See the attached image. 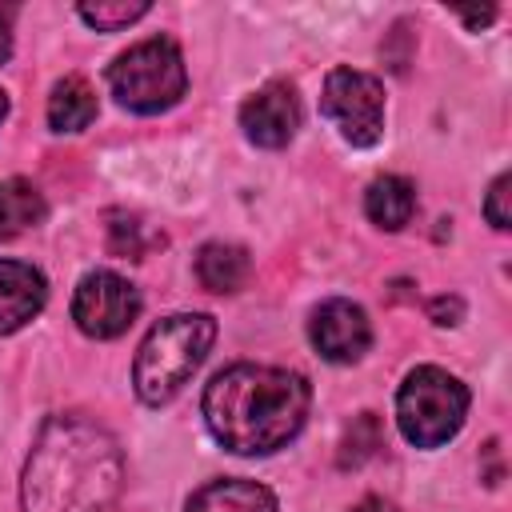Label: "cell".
Here are the masks:
<instances>
[{"label": "cell", "mask_w": 512, "mask_h": 512, "mask_svg": "<svg viewBox=\"0 0 512 512\" xmlns=\"http://www.w3.org/2000/svg\"><path fill=\"white\" fill-rule=\"evenodd\" d=\"M44 300H48V284L40 268L24 260H0V336L20 332L28 320H36Z\"/></svg>", "instance_id": "cell-10"}, {"label": "cell", "mask_w": 512, "mask_h": 512, "mask_svg": "<svg viewBox=\"0 0 512 512\" xmlns=\"http://www.w3.org/2000/svg\"><path fill=\"white\" fill-rule=\"evenodd\" d=\"M108 88H112L120 108L140 112V116H156L184 96L188 68H184V56L172 40L152 36V40H140L112 60Z\"/></svg>", "instance_id": "cell-4"}, {"label": "cell", "mask_w": 512, "mask_h": 512, "mask_svg": "<svg viewBox=\"0 0 512 512\" xmlns=\"http://www.w3.org/2000/svg\"><path fill=\"white\" fill-rule=\"evenodd\" d=\"M140 316V292L136 284H128L124 276L100 268V272H88L80 284H76V296H72V320L84 336L92 340H112L120 332L132 328V320Z\"/></svg>", "instance_id": "cell-7"}, {"label": "cell", "mask_w": 512, "mask_h": 512, "mask_svg": "<svg viewBox=\"0 0 512 512\" xmlns=\"http://www.w3.org/2000/svg\"><path fill=\"white\" fill-rule=\"evenodd\" d=\"M248 272H252V256H248L240 244L212 240V244H204L200 256H196V276H200V284H204L208 292H220V296L244 288Z\"/></svg>", "instance_id": "cell-12"}, {"label": "cell", "mask_w": 512, "mask_h": 512, "mask_svg": "<svg viewBox=\"0 0 512 512\" xmlns=\"http://www.w3.org/2000/svg\"><path fill=\"white\" fill-rule=\"evenodd\" d=\"M12 20H16V8L0 4V60L12 56Z\"/></svg>", "instance_id": "cell-18"}, {"label": "cell", "mask_w": 512, "mask_h": 512, "mask_svg": "<svg viewBox=\"0 0 512 512\" xmlns=\"http://www.w3.org/2000/svg\"><path fill=\"white\" fill-rule=\"evenodd\" d=\"M432 316H436V324H448V316H460V300H436Z\"/></svg>", "instance_id": "cell-19"}, {"label": "cell", "mask_w": 512, "mask_h": 512, "mask_svg": "<svg viewBox=\"0 0 512 512\" xmlns=\"http://www.w3.org/2000/svg\"><path fill=\"white\" fill-rule=\"evenodd\" d=\"M124 488L116 436L88 416H48L32 440L20 504L24 512H112Z\"/></svg>", "instance_id": "cell-1"}, {"label": "cell", "mask_w": 512, "mask_h": 512, "mask_svg": "<svg viewBox=\"0 0 512 512\" xmlns=\"http://www.w3.org/2000/svg\"><path fill=\"white\" fill-rule=\"evenodd\" d=\"M320 112L352 148H372L384 136V84L356 68H332L324 80Z\"/></svg>", "instance_id": "cell-6"}, {"label": "cell", "mask_w": 512, "mask_h": 512, "mask_svg": "<svg viewBox=\"0 0 512 512\" xmlns=\"http://www.w3.org/2000/svg\"><path fill=\"white\" fill-rule=\"evenodd\" d=\"M4 116H8V96H4V88H0V124H4Z\"/></svg>", "instance_id": "cell-22"}, {"label": "cell", "mask_w": 512, "mask_h": 512, "mask_svg": "<svg viewBox=\"0 0 512 512\" xmlns=\"http://www.w3.org/2000/svg\"><path fill=\"white\" fill-rule=\"evenodd\" d=\"M308 336L316 344V352L332 364H356L368 344H372V324L364 316L360 304L352 300H324L312 320H308Z\"/></svg>", "instance_id": "cell-8"}, {"label": "cell", "mask_w": 512, "mask_h": 512, "mask_svg": "<svg viewBox=\"0 0 512 512\" xmlns=\"http://www.w3.org/2000/svg\"><path fill=\"white\" fill-rule=\"evenodd\" d=\"M96 120V92L84 76H64L52 84L48 96V124L52 132H80Z\"/></svg>", "instance_id": "cell-14"}, {"label": "cell", "mask_w": 512, "mask_h": 512, "mask_svg": "<svg viewBox=\"0 0 512 512\" xmlns=\"http://www.w3.org/2000/svg\"><path fill=\"white\" fill-rule=\"evenodd\" d=\"M364 212H368V220L376 228L400 232L416 212V188L404 176H380L364 192Z\"/></svg>", "instance_id": "cell-13"}, {"label": "cell", "mask_w": 512, "mask_h": 512, "mask_svg": "<svg viewBox=\"0 0 512 512\" xmlns=\"http://www.w3.org/2000/svg\"><path fill=\"white\" fill-rule=\"evenodd\" d=\"M308 404V380L272 364H232L204 388L208 432L236 456H264L296 440L308 420Z\"/></svg>", "instance_id": "cell-2"}, {"label": "cell", "mask_w": 512, "mask_h": 512, "mask_svg": "<svg viewBox=\"0 0 512 512\" xmlns=\"http://www.w3.org/2000/svg\"><path fill=\"white\" fill-rule=\"evenodd\" d=\"M184 512H276V496L256 480H212L188 496Z\"/></svg>", "instance_id": "cell-11"}, {"label": "cell", "mask_w": 512, "mask_h": 512, "mask_svg": "<svg viewBox=\"0 0 512 512\" xmlns=\"http://www.w3.org/2000/svg\"><path fill=\"white\" fill-rule=\"evenodd\" d=\"M212 340H216V320L204 312H176V316H164L160 324H152V332L144 336L136 364H132L136 396L152 408L168 404L192 380V372L204 364Z\"/></svg>", "instance_id": "cell-3"}, {"label": "cell", "mask_w": 512, "mask_h": 512, "mask_svg": "<svg viewBox=\"0 0 512 512\" xmlns=\"http://www.w3.org/2000/svg\"><path fill=\"white\" fill-rule=\"evenodd\" d=\"M240 128L256 148H284L300 128V100L292 84L276 80L240 104Z\"/></svg>", "instance_id": "cell-9"}, {"label": "cell", "mask_w": 512, "mask_h": 512, "mask_svg": "<svg viewBox=\"0 0 512 512\" xmlns=\"http://www.w3.org/2000/svg\"><path fill=\"white\" fill-rule=\"evenodd\" d=\"M148 0H96V4H80V20L100 28V32H120L128 24H136L140 16H148Z\"/></svg>", "instance_id": "cell-16"}, {"label": "cell", "mask_w": 512, "mask_h": 512, "mask_svg": "<svg viewBox=\"0 0 512 512\" xmlns=\"http://www.w3.org/2000/svg\"><path fill=\"white\" fill-rule=\"evenodd\" d=\"M48 216V204L36 184L28 180H0V240H12L36 228Z\"/></svg>", "instance_id": "cell-15"}, {"label": "cell", "mask_w": 512, "mask_h": 512, "mask_svg": "<svg viewBox=\"0 0 512 512\" xmlns=\"http://www.w3.org/2000/svg\"><path fill=\"white\" fill-rule=\"evenodd\" d=\"M492 16H496L492 8H484V12H468V16H464V24H468V28H480V24H488Z\"/></svg>", "instance_id": "cell-21"}, {"label": "cell", "mask_w": 512, "mask_h": 512, "mask_svg": "<svg viewBox=\"0 0 512 512\" xmlns=\"http://www.w3.org/2000/svg\"><path fill=\"white\" fill-rule=\"evenodd\" d=\"M512 188V176L508 172H500L496 180H492V188H488V200H484V216H488V224L492 228H500V232H508L512 228V212H508V192Z\"/></svg>", "instance_id": "cell-17"}, {"label": "cell", "mask_w": 512, "mask_h": 512, "mask_svg": "<svg viewBox=\"0 0 512 512\" xmlns=\"http://www.w3.org/2000/svg\"><path fill=\"white\" fill-rule=\"evenodd\" d=\"M352 512H396V508H392L384 496H364V500H360Z\"/></svg>", "instance_id": "cell-20"}, {"label": "cell", "mask_w": 512, "mask_h": 512, "mask_svg": "<svg viewBox=\"0 0 512 512\" xmlns=\"http://www.w3.org/2000/svg\"><path fill=\"white\" fill-rule=\"evenodd\" d=\"M464 416H468V388L452 372L424 364L404 376L396 392V424L408 444L440 448L464 428Z\"/></svg>", "instance_id": "cell-5"}]
</instances>
